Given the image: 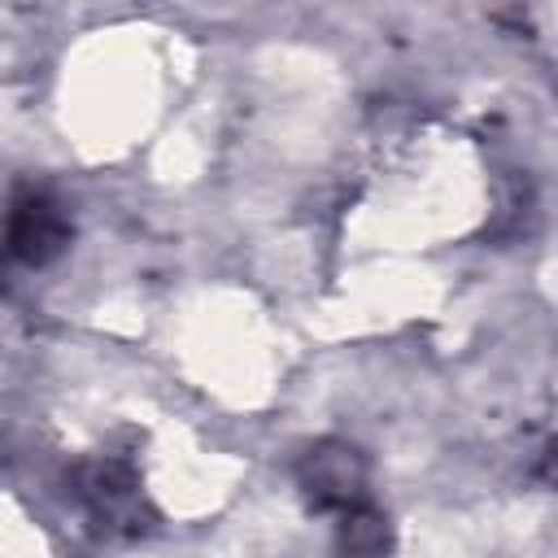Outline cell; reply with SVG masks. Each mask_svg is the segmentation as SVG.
Masks as SVG:
<instances>
[{
    "label": "cell",
    "instance_id": "6da1fadb",
    "mask_svg": "<svg viewBox=\"0 0 558 558\" xmlns=\"http://www.w3.org/2000/svg\"><path fill=\"white\" fill-rule=\"evenodd\" d=\"M301 488L314 510H353L366 501V462L349 445H314L301 458Z\"/></svg>",
    "mask_w": 558,
    "mask_h": 558
},
{
    "label": "cell",
    "instance_id": "7a4b0ae2",
    "mask_svg": "<svg viewBox=\"0 0 558 558\" xmlns=\"http://www.w3.org/2000/svg\"><path fill=\"white\" fill-rule=\"evenodd\" d=\"M70 244V218L52 196H22L9 214V253L26 266L52 262Z\"/></svg>",
    "mask_w": 558,
    "mask_h": 558
}]
</instances>
